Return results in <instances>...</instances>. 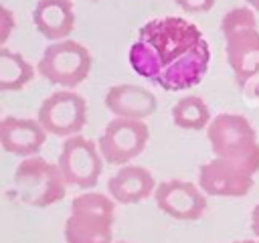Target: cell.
<instances>
[{
	"label": "cell",
	"instance_id": "6da1fadb",
	"mask_svg": "<svg viewBox=\"0 0 259 243\" xmlns=\"http://www.w3.org/2000/svg\"><path fill=\"white\" fill-rule=\"evenodd\" d=\"M134 73L164 91L198 85L210 65V47L198 26L178 16L148 20L127 51Z\"/></svg>",
	"mask_w": 259,
	"mask_h": 243
},
{
	"label": "cell",
	"instance_id": "7a4b0ae2",
	"mask_svg": "<svg viewBox=\"0 0 259 243\" xmlns=\"http://www.w3.org/2000/svg\"><path fill=\"white\" fill-rule=\"evenodd\" d=\"M115 200L101 192H81L71 202V215L65 221L67 243H113Z\"/></svg>",
	"mask_w": 259,
	"mask_h": 243
},
{
	"label": "cell",
	"instance_id": "3957f363",
	"mask_svg": "<svg viewBox=\"0 0 259 243\" xmlns=\"http://www.w3.org/2000/svg\"><path fill=\"white\" fill-rule=\"evenodd\" d=\"M14 194L18 200L30 207H51L65 198L67 182L57 164L42 156L24 158L12 174Z\"/></svg>",
	"mask_w": 259,
	"mask_h": 243
},
{
	"label": "cell",
	"instance_id": "277c9868",
	"mask_svg": "<svg viewBox=\"0 0 259 243\" xmlns=\"http://www.w3.org/2000/svg\"><path fill=\"white\" fill-rule=\"evenodd\" d=\"M210 150L217 158L259 164V142L257 132L245 115L219 113L206 128Z\"/></svg>",
	"mask_w": 259,
	"mask_h": 243
},
{
	"label": "cell",
	"instance_id": "5b68a950",
	"mask_svg": "<svg viewBox=\"0 0 259 243\" xmlns=\"http://www.w3.org/2000/svg\"><path fill=\"white\" fill-rule=\"evenodd\" d=\"M91 65L93 59L87 47H83L77 40L65 38L51 43L42 51L36 71L45 81L59 85L63 89H73L87 79Z\"/></svg>",
	"mask_w": 259,
	"mask_h": 243
},
{
	"label": "cell",
	"instance_id": "8992f818",
	"mask_svg": "<svg viewBox=\"0 0 259 243\" xmlns=\"http://www.w3.org/2000/svg\"><path fill=\"white\" fill-rule=\"evenodd\" d=\"M103 162L105 160L99 146L93 140L77 134L63 140L57 166L69 186L93 188L101 176Z\"/></svg>",
	"mask_w": 259,
	"mask_h": 243
},
{
	"label": "cell",
	"instance_id": "52a82bcc",
	"mask_svg": "<svg viewBox=\"0 0 259 243\" xmlns=\"http://www.w3.org/2000/svg\"><path fill=\"white\" fill-rule=\"evenodd\" d=\"M259 164L210 158L198 170V186L208 196H245L253 188Z\"/></svg>",
	"mask_w": 259,
	"mask_h": 243
},
{
	"label": "cell",
	"instance_id": "ba28073f",
	"mask_svg": "<svg viewBox=\"0 0 259 243\" xmlns=\"http://www.w3.org/2000/svg\"><path fill=\"white\" fill-rule=\"evenodd\" d=\"M36 119L47 130V134L59 138H71L81 134L87 124V101L83 95L71 89L53 91L47 99H42Z\"/></svg>",
	"mask_w": 259,
	"mask_h": 243
},
{
	"label": "cell",
	"instance_id": "9c48e42d",
	"mask_svg": "<svg viewBox=\"0 0 259 243\" xmlns=\"http://www.w3.org/2000/svg\"><path fill=\"white\" fill-rule=\"evenodd\" d=\"M148 138H150V128L146 122L113 117L99 136L97 146L105 162L125 166L144 152Z\"/></svg>",
	"mask_w": 259,
	"mask_h": 243
},
{
	"label": "cell",
	"instance_id": "30bf717a",
	"mask_svg": "<svg viewBox=\"0 0 259 243\" xmlns=\"http://www.w3.org/2000/svg\"><path fill=\"white\" fill-rule=\"evenodd\" d=\"M156 207L176 221H198L206 211V194L188 180H164L154 190Z\"/></svg>",
	"mask_w": 259,
	"mask_h": 243
},
{
	"label": "cell",
	"instance_id": "8fae6325",
	"mask_svg": "<svg viewBox=\"0 0 259 243\" xmlns=\"http://www.w3.org/2000/svg\"><path fill=\"white\" fill-rule=\"evenodd\" d=\"M227 61L241 87L259 77V28L247 26L225 36Z\"/></svg>",
	"mask_w": 259,
	"mask_h": 243
},
{
	"label": "cell",
	"instance_id": "7c38bea8",
	"mask_svg": "<svg viewBox=\"0 0 259 243\" xmlns=\"http://www.w3.org/2000/svg\"><path fill=\"white\" fill-rule=\"evenodd\" d=\"M47 142V130L38 119L6 115L0 122V144L8 154L30 158L38 156Z\"/></svg>",
	"mask_w": 259,
	"mask_h": 243
},
{
	"label": "cell",
	"instance_id": "4fadbf2b",
	"mask_svg": "<svg viewBox=\"0 0 259 243\" xmlns=\"http://www.w3.org/2000/svg\"><path fill=\"white\" fill-rule=\"evenodd\" d=\"M103 101L113 117L142 119V122L148 115H152L158 107V99L150 89L132 83H119L109 87Z\"/></svg>",
	"mask_w": 259,
	"mask_h": 243
},
{
	"label": "cell",
	"instance_id": "5bb4252c",
	"mask_svg": "<svg viewBox=\"0 0 259 243\" xmlns=\"http://www.w3.org/2000/svg\"><path fill=\"white\" fill-rule=\"evenodd\" d=\"M152 172L144 166L125 164L107 180V194L119 205H138L156 190Z\"/></svg>",
	"mask_w": 259,
	"mask_h": 243
},
{
	"label": "cell",
	"instance_id": "9a60e30c",
	"mask_svg": "<svg viewBox=\"0 0 259 243\" xmlns=\"http://www.w3.org/2000/svg\"><path fill=\"white\" fill-rule=\"evenodd\" d=\"M32 22L36 30L57 43L69 38L75 28V12L71 0H38L32 8Z\"/></svg>",
	"mask_w": 259,
	"mask_h": 243
},
{
	"label": "cell",
	"instance_id": "2e32d148",
	"mask_svg": "<svg viewBox=\"0 0 259 243\" xmlns=\"http://www.w3.org/2000/svg\"><path fill=\"white\" fill-rule=\"evenodd\" d=\"M38 71L20 55L6 47L0 49V91H20Z\"/></svg>",
	"mask_w": 259,
	"mask_h": 243
},
{
	"label": "cell",
	"instance_id": "e0dca14e",
	"mask_svg": "<svg viewBox=\"0 0 259 243\" xmlns=\"http://www.w3.org/2000/svg\"><path fill=\"white\" fill-rule=\"evenodd\" d=\"M210 119V109L198 95H184L172 105V122L182 130H204Z\"/></svg>",
	"mask_w": 259,
	"mask_h": 243
},
{
	"label": "cell",
	"instance_id": "ac0fdd59",
	"mask_svg": "<svg viewBox=\"0 0 259 243\" xmlns=\"http://www.w3.org/2000/svg\"><path fill=\"white\" fill-rule=\"evenodd\" d=\"M14 28H16V18L12 10L6 6H0V45H4L10 38Z\"/></svg>",
	"mask_w": 259,
	"mask_h": 243
},
{
	"label": "cell",
	"instance_id": "d6986e66",
	"mask_svg": "<svg viewBox=\"0 0 259 243\" xmlns=\"http://www.w3.org/2000/svg\"><path fill=\"white\" fill-rule=\"evenodd\" d=\"M178 4V8H182L184 12H192V14H198V12H206L214 6V0H174Z\"/></svg>",
	"mask_w": 259,
	"mask_h": 243
},
{
	"label": "cell",
	"instance_id": "ffe728a7",
	"mask_svg": "<svg viewBox=\"0 0 259 243\" xmlns=\"http://www.w3.org/2000/svg\"><path fill=\"white\" fill-rule=\"evenodd\" d=\"M251 231H253V235L259 239V202L253 207V211H251Z\"/></svg>",
	"mask_w": 259,
	"mask_h": 243
},
{
	"label": "cell",
	"instance_id": "44dd1931",
	"mask_svg": "<svg viewBox=\"0 0 259 243\" xmlns=\"http://www.w3.org/2000/svg\"><path fill=\"white\" fill-rule=\"evenodd\" d=\"M247 2V6H251L255 12H259V0H245Z\"/></svg>",
	"mask_w": 259,
	"mask_h": 243
},
{
	"label": "cell",
	"instance_id": "7402d4cb",
	"mask_svg": "<svg viewBox=\"0 0 259 243\" xmlns=\"http://www.w3.org/2000/svg\"><path fill=\"white\" fill-rule=\"evenodd\" d=\"M233 243H259V239H241V241H233Z\"/></svg>",
	"mask_w": 259,
	"mask_h": 243
},
{
	"label": "cell",
	"instance_id": "603a6c76",
	"mask_svg": "<svg viewBox=\"0 0 259 243\" xmlns=\"http://www.w3.org/2000/svg\"><path fill=\"white\" fill-rule=\"evenodd\" d=\"M117 243H127V241H117Z\"/></svg>",
	"mask_w": 259,
	"mask_h": 243
}]
</instances>
